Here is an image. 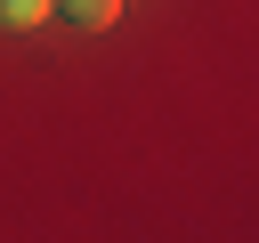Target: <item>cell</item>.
<instances>
[{
    "label": "cell",
    "instance_id": "1",
    "mask_svg": "<svg viewBox=\"0 0 259 243\" xmlns=\"http://www.w3.org/2000/svg\"><path fill=\"white\" fill-rule=\"evenodd\" d=\"M57 8H65L73 24H89V32H105V24L121 16V0H57Z\"/></svg>",
    "mask_w": 259,
    "mask_h": 243
},
{
    "label": "cell",
    "instance_id": "2",
    "mask_svg": "<svg viewBox=\"0 0 259 243\" xmlns=\"http://www.w3.org/2000/svg\"><path fill=\"white\" fill-rule=\"evenodd\" d=\"M49 8H57V0H0V24H16V32H24V24H49Z\"/></svg>",
    "mask_w": 259,
    "mask_h": 243
}]
</instances>
